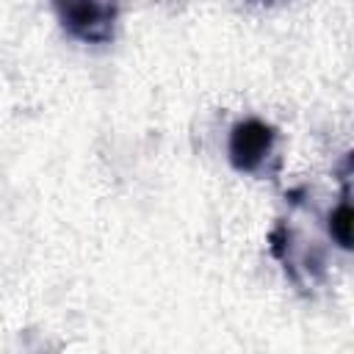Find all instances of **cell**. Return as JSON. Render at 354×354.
I'll use <instances>...</instances> for the list:
<instances>
[{
    "label": "cell",
    "instance_id": "277c9868",
    "mask_svg": "<svg viewBox=\"0 0 354 354\" xmlns=\"http://www.w3.org/2000/svg\"><path fill=\"white\" fill-rule=\"evenodd\" d=\"M254 3H274V0H254Z\"/></svg>",
    "mask_w": 354,
    "mask_h": 354
},
{
    "label": "cell",
    "instance_id": "3957f363",
    "mask_svg": "<svg viewBox=\"0 0 354 354\" xmlns=\"http://www.w3.org/2000/svg\"><path fill=\"white\" fill-rule=\"evenodd\" d=\"M329 235L335 238V243L340 249H351V202H348V191L343 194V199L329 210L326 218Z\"/></svg>",
    "mask_w": 354,
    "mask_h": 354
},
{
    "label": "cell",
    "instance_id": "6da1fadb",
    "mask_svg": "<svg viewBox=\"0 0 354 354\" xmlns=\"http://www.w3.org/2000/svg\"><path fill=\"white\" fill-rule=\"evenodd\" d=\"M58 25L83 44H105L113 39L116 6L108 0H53Z\"/></svg>",
    "mask_w": 354,
    "mask_h": 354
},
{
    "label": "cell",
    "instance_id": "7a4b0ae2",
    "mask_svg": "<svg viewBox=\"0 0 354 354\" xmlns=\"http://www.w3.org/2000/svg\"><path fill=\"white\" fill-rule=\"evenodd\" d=\"M274 144H277V130L268 122H263V119H243V122H235L232 130H230L227 158H230L235 171L254 174L271 158Z\"/></svg>",
    "mask_w": 354,
    "mask_h": 354
}]
</instances>
